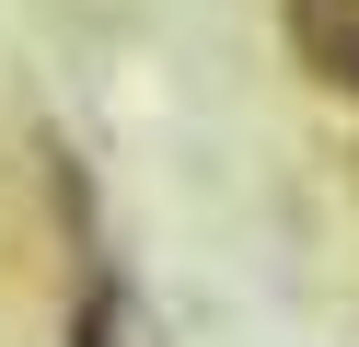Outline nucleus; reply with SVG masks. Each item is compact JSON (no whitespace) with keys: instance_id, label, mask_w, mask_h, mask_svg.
<instances>
[{"instance_id":"1","label":"nucleus","mask_w":359,"mask_h":347,"mask_svg":"<svg viewBox=\"0 0 359 347\" xmlns=\"http://www.w3.org/2000/svg\"><path fill=\"white\" fill-rule=\"evenodd\" d=\"M313 46H325V69H336V81H359V0L313 12Z\"/></svg>"}]
</instances>
